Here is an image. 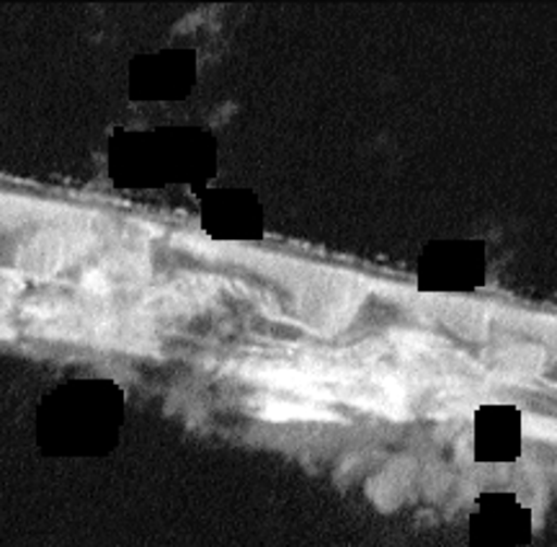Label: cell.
Returning <instances> with one entry per match:
<instances>
[{"mask_svg": "<svg viewBox=\"0 0 557 547\" xmlns=\"http://www.w3.org/2000/svg\"><path fill=\"white\" fill-rule=\"evenodd\" d=\"M124 396L103 380H75L58 387L37 415L39 445L50 455H103L122 426Z\"/></svg>", "mask_w": 557, "mask_h": 547, "instance_id": "obj_1", "label": "cell"}, {"mask_svg": "<svg viewBox=\"0 0 557 547\" xmlns=\"http://www.w3.org/2000/svg\"><path fill=\"white\" fill-rule=\"evenodd\" d=\"M197 83V54L191 50H160L137 54L127 71L132 101H184Z\"/></svg>", "mask_w": 557, "mask_h": 547, "instance_id": "obj_2", "label": "cell"}, {"mask_svg": "<svg viewBox=\"0 0 557 547\" xmlns=\"http://www.w3.org/2000/svg\"><path fill=\"white\" fill-rule=\"evenodd\" d=\"M485 248L478 240H438L418 261V289L421 293H449L483 284Z\"/></svg>", "mask_w": 557, "mask_h": 547, "instance_id": "obj_3", "label": "cell"}, {"mask_svg": "<svg viewBox=\"0 0 557 547\" xmlns=\"http://www.w3.org/2000/svg\"><path fill=\"white\" fill-rule=\"evenodd\" d=\"M165 182L205 186L218 173V140L199 127L156 129Z\"/></svg>", "mask_w": 557, "mask_h": 547, "instance_id": "obj_4", "label": "cell"}, {"mask_svg": "<svg viewBox=\"0 0 557 547\" xmlns=\"http://www.w3.org/2000/svg\"><path fill=\"white\" fill-rule=\"evenodd\" d=\"M107 171L116 189H158L165 182L156 133H116L107 145Z\"/></svg>", "mask_w": 557, "mask_h": 547, "instance_id": "obj_5", "label": "cell"}, {"mask_svg": "<svg viewBox=\"0 0 557 547\" xmlns=\"http://www.w3.org/2000/svg\"><path fill=\"white\" fill-rule=\"evenodd\" d=\"M201 231L214 240H261L263 210L248 189H214L201 199Z\"/></svg>", "mask_w": 557, "mask_h": 547, "instance_id": "obj_6", "label": "cell"}, {"mask_svg": "<svg viewBox=\"0 0 557 547\" xmlns=\"http://www.w3.org/2000/svg\"><path fill=\"white\" fill-rule=\"evenodd\" d=\"M521 452V415L513 406H483L475 415V457L511 462Z\"/></svg>", "mask_w": 557, "mask_h": 547, "instance_id": "obj_7", "label": "cell"}, {"mask_svg": "<svg viewBox=\"0 0 557 547\" xmlns=\"http://www.w3.org/2000/svg\"><path fill=\"white\" fill-rule=\"evenodd\" d=\"M521 527H527V517L521 519V509H517V504L508 501V507H498V504L487 507L483 501L480 514L472 519V537H475V545L511 547Z\"/></svg>", "mask_w": 557, "mask_h": 547, "instance_id": "obj_8", "label": "cell"}]
</instances>
